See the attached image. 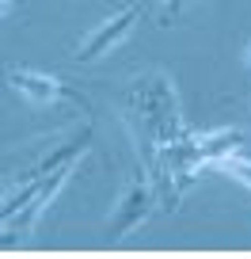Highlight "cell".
Here are the masks:
<instances>
[{
  "label": "cell",
  "instance_id": "2",
  "mask_svg": "<svg viewBox=\"0 0 251 259\" xmlns=\"http://www.w3.org/2000/svg\"><path fill=\"white\" fill-rule=\"evenodd\" d=\"M153 206H160V198H156V183L153 176L145 171V164H137V168L130 171V183H126V191H122V198L114 202V213L111 221H107V236H126L133 233L137 225H145L148 213H153Z\"/></svg>",
  "mask_w": 251,
  "mask_h": 259
},
{
  "label": "cell",
  "instance_id": "5",
  "mask_svg": "<svg viewBox=\"0 0 251 259\" xmlns=\"http://www.w3.org/2000/svg\"><path fill=\"white\" fill-rule=\"evenodd\" d=\"M213 168H217V171H228V176L240 179L243 187H251V160H247V156H240L236 149H232V153H225L217 164H213Z\"/></svg>",
  "mask_w": 251,
  "mask_h": 259
},
{
  "label": "cell",
  "instance_id": "7",
  "mask_svg": "<svg viewBox=\"0 0 251 259\" xmlns=\"http://www.w3.org/2000/svg\"><path fill=\"white\" fill-rule=\"evenodd\" d=\"M243 65H247V69H251V38L243 42Z\"/></svg>",
  "mask_w": 251,
  "mask_h": 259
},
{
  "label": "cell",
  "instance_id": "6",
  "mask_svg": "<svg viewBox=\"0 0 251 259\" xmlns=\"http://www.w3.org/2000/svg\"><path fill=\"white\" fill-rule=\"evenodd\" d=\"M156 4H160V8H164V12H160V23L168 27L171 19L179 16V12H183L186 4H190V0H148V8H156Z\"/></svg>",
  "mask_w": 251,
  "mask_h": 259
},
{
  "label": "cell",
  "instance_id": "1",
  "mask_svg": "<svg viewBox=\"0 0 251 259\" xmlns=\"http://www.w3.org/2000/svg\"><path fill=\"white\" fill-rule=\"evenodd\" d=\"M118 114L130 130L145 168L156 160V153L164 145H171L186 134L183 114H179V99H175V84L164 69H148V73L133 76L118 96Z\"/></svg>",
  "mask_w": 251,
  "mask_h": 259
},
{
  "label": "cell",
  "instance_id": "4",
  "mask_svg": "<svg viewBox=\"0 0 251 259\" xmlns=\"http://www.w3.org/2000/svg\"><path fill=\"white\" fill-rule=\"evenodd\" d=\"M141 12H148V0L145 4H130V8H122V12H114L111 19H103V23L95 27V31L88 34V38L76 46V65H88V61H95L99 54H107V50H114L126 34L133 31V23L141 19Z\"/></svg>",
  "mask_w": 251,
  "mask_h": 259
},
{
  "label": "cell",
  "instance_id": "3",
  "mask_svg": "<svg viewBox=\"0 0 251 259\" xmlns=\"http://www.w3.org/2000/svg\"><path fill=\"white\" fill-rule=\"evenodd\" d=\"M8 84L23 99H31L34 107H61L65 103V107H76V111H91L80 92H73L65 80H57V76L34 73V69H8Z\"/></svg>",
  "mask_w": 251,
  "mask_h": 259
}]
</instances>
